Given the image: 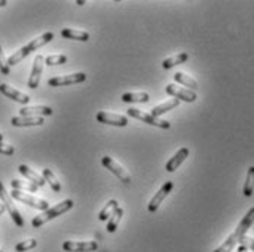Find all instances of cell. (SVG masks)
Masks as SVG:
<instances>
[{
	"mask_svg": "<svg viewBox=\"0 0 254 252\" xmlns=\"http://www.w3.org/2000/svg\"><path fill=\"white\" fill-rule=\"evenodd\" d=\"M254 223V207H252L250 210H249V213L244 216V218L240 221V224H238V227L235 229V232L234 233H231L229 236H228V239L219 247L216 251L213 252H231L234 251V248H235V245L240 242V239L243 238V236H246V233L249 232V229L253 226Z\"/></svg>",
	"mask_w": 254,
	"mask_h": 252,
	"instance_id": "1",
	"label": "cell"
},
{
	"mask_svg": "<svg viewBox=\"0 0 254 252\" xmlns=\"http://www.w3.org/2000/svg\"><path fill=\"white\" fill-rule=\"evenodd\" d=\"M72 207H73L72 200H65V201H62V202L56 204L55 207H52V208H49V210L43 211L40 216L34 217V218H33V227H41L44 223H47V221H50V220L56 218L58 216H62L64 213L69 211Z\"/></svg>",
	"mask_w": 254,
	"mask_h": 252,
	"instance_id": "2",
	"label": "cell"
},
{
	"mask_svg": "<svg viewBox=\"0 0 254 252\" xmlns=\"http://www.w3.org/2000/svg\"><path fill=\"white\" fill-rule=\"evenodd\" d=\"M10 197H12V200H16V201H19V202H24V204H27V205H31L33 208H37V210H41V211L49 210V202H47V201L40 200V198L33 197V195H28V194H25V192H22V191L13 189V191L10 192Z\"/></svg>",
	"mask_w": 254,
	"mask_h": 252,
	"instance_id": "3",
	"label": "cell"
},
{
	"mask_svg": "<svg viewBox=\"0 0 254 252\" xmlns=\"http://www.w3.org/2000/svg\"><path fill=\"white\" fill-rule=\"evenodd\" d=\"M0 200H1V202H3V205H4V208L9 211V214L12 217V220L15 221V224H16L18 227H22V226H24V218L19 214L18 208L15 207V204H13V201H12V197L7 194V191L4 189V186H3L1 182H0Z\"/></svg>",
	"mask_w": 254,
	"mask_h": 252,
	"instance_id": "4",
	"label": "cell"
},
{
	"mask_svg": "<svg viewBox=\"0 0 254 252\" xmlns=\"http://www.w3.org/2000/svg\"><path fill=\"white\" fill-rule=\"evenodd\" d=\"M127 113H128V116L135 117V119L144 122L147 125L157 126V128H160V129H169V128H171V122H168V120H160V119H157V117H153L151 114H147V113L138 110V108H128Z\"/></svg>",
	"mask_w": 254,
	"mask_h": 252,
	"instance_id": "5",
	"label": "cell"
},
{
	"mask_svg": "<svg viewBox=\"0 0 254 252\" xmlns=\"http://www.w3.org/2000/svg\"><path fill=\"white\" fill-rule=\"evenodd\" d=\"M102 164H103L108 170H110L115 176H118L119 180H122L125 185L131 183V175L127 172V169H124V167H122L118 161H115L112 157L105 155V157L102 158Z\"/></svg>",
	"mask_w": 254,
	"mask_h": 252,
	"instance_id": "6",
	"label": "cell"
},
{
	"mask_svg": "<svg viewBox=\"0 0 254 252\" xmlns=\"http://www.w3.org/2000/svg\"><path fill=\"white\" fill-rule=\"evenodd\" d=\"M87 79V75L84 72L72 73V75H64V76H55L49 79L50 87H65V85H72V84H79Z\"/></svg>",
	"mask_w": 254,
	"mask_h": 252,
	"instance_id": "7",
	"label": "cell"
},
{
	"mask_svg": "<svg viewBox=\"0 0 254 252\" xmlns=\"http://www.w3.org/2000/svg\"><path fill=\"white\" fill-rule=\"evenodd\" d=\"M166 93L169 96H172L174 99H178L180 101H187V103H192L197 100V94L195 91H191L188 88H182V87H178L175 84H169L166 87Z\"/></svg>",
	"mask_w": 254,
	"mask_h": 252,
	"instance_id": "8",
	"label": "cell"
},
{
	"mask_svg": "<svg viewBox=\"0 0 254 252\" xmlns=\"http://www.w3.org/2000/svg\"><path fill=\"white\" fill-rule=\"evenodd\" d=\"M172 189H174V182L168 180V182L156 192V195L151 198V201H150L148 205H147V210H148L150 213H154V211L160 207V204L163 202V200L172 192Z\"/></svg>",
	"mask_w": 254,
	"mask_h": 252,
	"instance_id": "9",
	"label": "cell"
},
{
	"mask_svg": "<svg viewBox=\"0 0 254 252\" xmlns=\"http://www.w3.org/2000/svg\"><path fill=\"white\" fill-rule=\"evenodd\" d=\"M96 117H97V122L105 123V125H113V126H121V128L128 125V117L124 114H118V113L99 111Z\"/></svg>",
	"mask_w": 254,
	"mask_h": 252,
	"instance_id": "10",
	"label": "cell"
},
{
	"mask_svg": "<svg viewBox=\"0 0 254 252\" xmlns=\"http://www.w3.org/2000/svg\"><path fill=\"white\" fill-rule=\"evenodd\" d=\"M62 248L68 252H93L97 251L99 244L94 241H88V242H72L68 241L62 245Z\"/></svg>",
	"mask_w": 254,
	"mask_h": 252,
	"instance_id": "11",
	"label": "cell"
},
{
	"mask_svg": "<svg viewBox=\"0 0 254 252\" xmlns=\"http://www.w3.org/2000/svg\"><path fill=\"white\" fill-rule=\"evenodd\" d=\"M43 63H44V57L41 54H37L34 57V65L31 69L30 79H28V88L36 90L40 85V79H41V73H43Z\"/></svg>",
	"mask_w": 254,
	"mask_h": 252,
	"instance_id": "12",
	"label": "cell"
},
{
	"mask_svg": "<svg viewBox=\"0 0 254 252\" xmlns=\"http://www.w3.org/2000/svg\"><path fill=\"white\" fill-rule=\"evenodd\" d=\"M0 93H1L3 96H6L7 99H12L13 101L21 103V104H28L30 100H31L30 96H27V94H24V93H21V91L12 88V87L7 85V84H0Z\"/></svg>",
	"mask_w": 254,
	"mask_h": 252,
	"instance_id": "13",
	"label": "cell"
},
{
	"mask_svg": "<svg viewBox=\"0 0 254 252\" xmlns=\"http://www.w3.org/2000/svg\"><path fill=\"white\" fill-rule=\"evenodd\" d=\"M10 123L18 128H27V126H41L44 123L43 117L37 116H15L12 117Z\"/></svg>",
	"mask_w": 254,
	"mask_h": 252,
	"instance_id": "14",
	"label": "cell"
},
{
	"mask_svg": "<svg viewBox=\"0 0 254 252\" xmlns=\"http://www.w3.org/2000/svg\"><path fill=\"white\" fill-rule=\"evenodd\" d=\"M188 154H190V150L187 148V147H182V148H180L177 152H175V155L166 163V170L168 172H175L180 166H181L182 163L185 161V158L188 157Z\"/></svg>",
	"mask_w": 254,
	"mask_h": 252,
	"instance_id": "15",
	"label": "cell"
},
{
	"mask_svg": "<svg viewBox=\"0 0 254 252\" xmlns=\"http://www.w3.org/2000/svg\"><path fill=\"white\" fill-rule=\"evenodd\" d=\"M18 170H19V173H21L22 176H25V178L30 180L31 183L37 185L38 188H41V186H44V185H46V180H44V178H43L41 175H38L37 172H34L33 169H30L28 166L21 164V166L18 167Z\"/></svg>",
	"mask_w": 254,
	"mask_h": 252,
	"instance_id": "16",
	"label": "cell"
},
{
	"mask_svg": "<svg viewBox=\"0 0 254 252\" xmlns=\"http://www.w3.org/2000/svg\"><path fill=\"white\" fill-rule=\"evenodd\" d=\"M21 116H37V117H43V116H52L53 110L49 106H31V107H22L19 110Z\"/></svg>",
	"mask_w": 254,
	"mask_h": 252,
	"instance_id": "17",
	"label": "cell"
},
{
	"mask_svg": "<svg viewBox=\"0 0 254 252\" xmlns=\"http://www.w3.org/2000/svg\"><path fill=\"white\" fill-rule=\"evenodd\" d=\"M180 103H181V101H180L178 99H171L169 101L162 103V104H159V106L153 107V110H151V116H153V117H159V116H162V114L168 113L169 110L178 107V106H180Z\"/></svg>",
	"mask_w": 254,
	"mask_h": 252,
	"instance_id": "18",
	"label": "cell"
},
{
	"mask_svg": "<svg viewBox=\"0 0 254 252\" xmlns=\"http://www.w3.org/2000/svg\"><path fill=\"white\" fill-rule=\"evenodd\" d=\"M53 38H55V34H53V33H46V34H43V36L37 37V38H34V40H31V41L27 44V47H28V50H30V51H34V50H37V49H40V47L46 46L47 43H50Z\"/></svg>",
	"mask_w": 254,
	"mask_h": 252,
	"instance_id": "19",
	"label": "cell"
},
{
	"mask_svg": "<svg viewBox=\"0 0 254 252\" xmlns=\"http://www.w3.org/2000/svg\"><path fill=\"white\" fill-rule=\"evenodd\" d=\"M121 99L124 103H148L150 96L147 93H125Z\"/></svg>",
	"mask_w": 254,
	"mask_h": 252,
	"instance_id": "20",
	"label": "cell"
},
{
	"mask_svg": "<svg viewBox=\"0 0 254 252\" xmlns=\"http://www.w3.org/2000/svg\"><path fill=\"white\" fill-rule=\"evenodd\" d=\"M62 37L68 40H78V41H88L90 34L87 31H79V30H72V28H65L62 30Z\"/></svg>",
	"mask_w": 254,
	"mask_h": 252,
	"instance_id": "21",
	"label": "cell"
},
{
	"mask_svg": "<svg viewBox=\"0 0 254 252\" xmlns=\"http://www.w3.org/2000/svg\"><path fill=\"white\" fill-rule=\"evenodd\" d=\"M174 78H175V81H177L178 84H182L184 87H188V90H191V91H195V90L198 88L197 81L192 79L191 76L185 75L184 72H177L174 75Z\"/></svg>",
	"mask_w": 254,
	"mask_h": 252,
	"instance_id": "22",
	"label": "cell"
},
{
	"mask_svg": "<svg viewBox=\"0 0 254 252\" xmlns=\"http://www.w3.org/2000/svg\"><path fill=\"white\" fill-rule=\"evenodd\" d=\"M187 60H188V54L187 53H180L177 56H172V57L165 59L163 63H162V66H163V69H171V68H174L177 65H181V63L187 62Z\"/></svg>",
	"mask_w": 254,
	"mask_h": 252,
	"instance_id": "23",
	"label": "cell"
},
{
	"mask_svg": "<svg viewBox=\"0 0 254 252\" xmlns=\"http://www.w3.org/2000/svg\"><path fill=\"white\" fill-rule=\"evenodd\" d=\"M12 188L16 189V191H28V192H37L38 191V186L31 183L30 180H19V179H13L10 182Z\"/></svg>",
	"mask_w": 254,
	"mask_h": 252,
	"instance_id": "24",
	"label": "cell"
},
{
	"mask_svg": "<svg viewBox=\"0 0 254 252\" xmlns=\"http://www.w3.org/2000/svg\"><path fill=\"white\" fill-rule=\"evenodd\" d=\"M43 178H44V180L52 186V189H53L55 192H61V189H62L61 182H59L58 178L53 175V172H52L50 169H43Z\"/></svg>",
	"mask_w": 254,
	"mask_h": 252,
	"instance_id": "25",
	"label": "cell"
},
{
	"mask_svg": "<svg viewBox=\"0 0 254 252\" xmlns=\"http://www.w3.org/2000/svg\"><path fill=\"white\" fill-rule=\"evenodd\" d=\"M116 208H118V201H116V200H110L109 202L102 208V211H100V214H99V220H100V221H105V220L110 218V216L115 213Z\"/></svg>",
	"mask_w": 254,
	"mask_h": 252,
	"instance_id": "26",
	"label": "cell"
},
{
	"mask_svg": "<svg viewBox=\"0 0 254 252\" xmlns=\"http://www.w3.org/2000/svg\"><path fill=\"white\" fill-rule=\"evenodd\" d=\"M254 192V166H252L247 172V179L244 183V189H243V194L246 197H252Z\"/></svg>",
	"mask_w": 254,
	"mask_h": 252,
	"instance_id": "27",
	"label": "cell"
},
{
	"mask_svg": "<svg viewBox=\"0 0 254 252\" xmlns=\"http://www.w3.org/2000/svg\"><path fill=\"white\" fill-rule=\"evenodd\" d=\"M122 217H124V210L118 207V208L115 210V213L110 216L109 223H108V232L113 233V232L118 229V224H119V221L122 220Z\"/></svg>",
	"mask_w": 254,
	"mask_h": 252,
	"instance_id": "28",
	"label": "cell"
},
{
	"mask_svg": "<svg viewBox=\"0 0 254 252\" xmlns=\"http://www.w3.org/2000/svg\"><path fill=\"white\" fill-rule=\"evenodd\" d=\"M68 62V57L66 54H52V56H47L44 59V63L47 66H55V65H64Z\"/></svg>",
	"mask_w": 254,
	"mask_h": 252,
	"instance_id": "29",
	"label": "cell"
},
{
	"mask_svg": "<svg viewBox=\"0 0 254 252\" xmlns=\"http://www.w3.org/2000/svg\"><path fill=\"white\" fill-rule=\"evenodd\" d=\"M37 247V241L36 239H27V241H22L19 242L16 247H15V251L16 252H25L33 250Z\"/></svg>",
	"mask_w": 254,
	"mask_h": 252,
	"instance_id": "30",
	"label": "cell"
},
{
	"mask_svg": "<svg viewBox=\"0 0 254 252\" xmlns=\"http://www.w3.org/2000/svg\"><path fill=\"white\" fill-rule=\"evenodd\" d=\"M0 72L3 75H9V72H10V66L7 65V59H6V56L3 53L1 46H0Z\"/></svg>",
	"mask_w": 254,
	"mask_h": 252,
	"instance_id": "31",
	"label": "cell"
},
{
	"mask_svg": "<svg viewBox=\"0 0 254 252\" xmlns=\"http://www.w3.org/2000/svg\"><path fill=\"white\" fill-rule=\"evenodd\" d=\"M240 245H243V247H246L247 250H250V251H254V239L253 238H249V236H243L241 239H240V242H238Z\"/></svg>",
	"mask_w": 254,
	"mask_h": 252,
	"instance_id": "32",
	"label": "cell"
},
{
	"mask_svg": "<svg viewBox=\"0 0 254 252\" xmlns=\"http://www.w3.org/2000/svg\"><path fill=\"white\" fill-rule=\"evenodd\" d=\"M15 152V148L13 145L4 144L3 141L0 143V154H4V155H12Z\"/></svg>",
	"mask_w": 254,
	"mask_h": 252,
	"instance_id": "33",
	"label": "cell"
},
{
	"mask_svg": "<svg viewBox=\"0 0 254 252\" xmlns=\"http://www.w3.org/2000/svg\"><path fill=\"white\" fill-rule=\"evenodd\" d=\"M237 252H249V250H247L246 247H243V245H240V247H238V251H237Z\"/></svg>",
	"mask_w": 254,
	"mask_h": 252,
	"instance_id": "34",
	"label": "cell"
},
{
	"mask_svg": "<svg viewBox=\"0 0 254 252\" xmlns=\"http://www.w3.org/2000/svg\"><path fill=\"white\" fill-rule=\"evenodd\" d=\"M4 211H6V208H4V205H3V204H0V216H1V214H3Z\"/></svg>",
	"mask_w": 254,
	"mask_h": 252,
	"instance_id": "35",
	"label": "cell"
},
{
	"mask_svg": "<svg viewBox=\"0 0 254 252\" xmlns=\"http://www.w3.org/2000/svg\"><path fill=\"white\" fill-rule=\"evenodd\" d=\"M7 4V1L6 0H0V7H4Z\"/></svg>",
	"mask_w": 254,
	"mask_h": 252,
	"instance_id": "36",
	"label": "cell"
},
{
	"mask_svg": "<svg viewBox=\"0 0 254 252\" xmlns=\"http://www.w3.org/2000/svg\"><path fill=\"white\" fill-rule=\"evenodd\" d=\"M84 3H85V1H82V0H79V1H78V0H76V4H79V6H82V4H84Z\"/></svg>",
	"mask_w": 254,
	"mask_h": 252,
	"instance_id": "37",
	"label": "cell"
},
{
	"mask_svg": "<svg viewBox=\"0 0 254 252\" xmlns=\"http://www.w3.org/2000/svg\"><path fill=\"white\" fill-rule=\"evenodd\" d=\"M3 141V134H0V143Z\"/></svg>",
	"mask_w": 254,
	"mask_h": 252,
	"instance_id": "38",
	"label": "cell"
},
{
	"mask_svg": "<svg viewBox=\"0 0 254 252\" xmlns=\"http://www.w3.org/2000/svg\"><path fill=\"white\" fill-rule=\"evenodd\" d=\"M0 252H4V251H0Z\"/></svg>",
	"mask_w": 254,
	"mask_h": 252,
	"instance_id": "39",
	"label": "cell"
}]
</instances>
